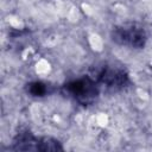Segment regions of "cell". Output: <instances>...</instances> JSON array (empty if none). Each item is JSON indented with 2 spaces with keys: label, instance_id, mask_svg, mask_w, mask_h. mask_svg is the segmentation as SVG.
I'll return each mask as SVG.
<instances>
[{
  "label": "cell",
  "instance_id": "1",
  "mask_svg": "<svg viewBox=\"0 0 152 152\" xmlns=\"http://www.w3.org/2000/svg\"><path fill=\"white\" fill-rule=\"evenodd\" d=\"M89 45L90 48L96 51V52H100L103 50V46H104V43H103V39L101 38V36H99L97 33H91L89 36Z\"/></svg>",
  "mask_w": 152,
  "mask_h": 152
},
{
  "label": "cell",
  "instance_id": "2",
  "mask_svg": "<svg viewBox=\"0 0 152 152\" xmlns=\"http://www.w3.org/2000/svg\"><path fill=\"white\" fill-rule=\"evenodd\" d=\"M51 70V64L48 59L45 58H40L38 59V62L36 63V72L40 76H45L50 72Z\"/></svg>",
  "mask_w": 152,
  "mask_h": 152
},
{
  "label": "cell",
  "instance_id": "3",
  "mask_svg": "<svg viewBox=\"0 0 152 152\" xmlns=\"http://www.w3.org/2000/svg\"><path fill=\"white\" fill-rule=\"evenodd\" d=\"M7 23L13 27V28H17V30H23L25 24L23 23V20L15 15H10L7 17Z\"/></svg>",
  "mask_w": 152,
  "mask_h": 152
},
{
  "label": "cell",
  "instance_id": "4",
  "mask_svg": "<svg viewBox=\"0 0 152 152\" xmlns=\"http://www.w3.org/2000/svg\"><path fill=\"white\" fill-rule=\"evenodd\" d=\"M95 121H96V125L99 127H106L108 125V122H109V118L104 113H99L96 115V118H95Z\"/></svg>",
  "mask_w": 152,
  "mask_h": 152
},
{
  "label": "cell",
  "instance_id": "5",
  "mask_svg": "<svg viewBox=\"0 0 152 152\" xmlns=\"http://www.w3.org/2000/svg\"><path fill=\"white\" fill-rule=\"evenodd\" d=\"M68 19L70 21H72V23L77 21L80 19V12H78V10L76 7H71L69 10V12H68Z\"/></svg>",
  "mask_w": 152,
  "mask_h": 152
},
{
  "label": "cell",
  "instance_id": "6",
  "mask_svg": "<svg viewBox=\"0 0 152 152\" xmlns=\"http://www.w3.org/2000/svg\"><path fill=\"white\" fill-rule=\"evenodd\" d=\"M82 10H83V12H84L87 15H91V14H93V8H91L88 4H86V2L82 4Z\"/></svg>",
  "mask_w": 152,
  "mask_h": 152
},
{
  "label": "cell",
  "instance_id": "7",
  "mask_svg": "<svg viewBox=\"0 0 152 152\" xmlns=\"http://www.w3.org/2000/svg\"><path fill=\"white\" fill-rule=\"evenodd\" d=\"M138 94H139V97H141V99H144V100H147V99H148V94H147L145 90L138 89Z\"/></svg>",
  "mask_w": 152,
  "mask_h": 152
}]
</instances>
